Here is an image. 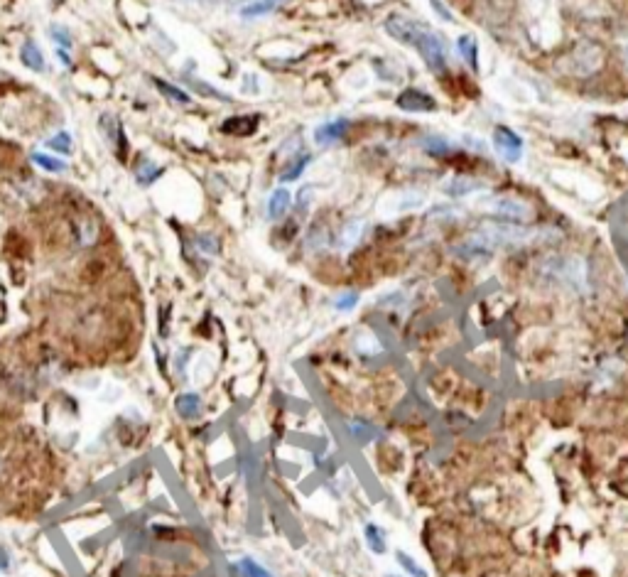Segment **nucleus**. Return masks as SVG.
Returning <instances> with one entry per match:
<instances>
[{
	"label": "nucleus",
	"instance_id": "f257e3e1",
	"mask_svg": "<svg viewBox=\"0 0 628 577\" xmlns=\"http://www.w3.org/2000/svg\"><path fill=\"white\" fill-rule=\"evenodd\" d=\"M385 32L393 37L395 42L405 47H415L417 54L423 57V62L427 64L429 72L442 74L447 69V45L442 40L440 32L429 30L427 25L417 23L407 15H390L385 20Z\"/></svg>",
	"mask_w": 628,
	"mask_h": 577
},
{
	"label": "nucleus",
	"instance_id": "f03ea898",
	"mask_svg": "<svg viewBox=\"0 0 628 577\" xmlns=\"http://www.w3.org/2000/svg\"><path fill=\"white\" fill-rule=\"evenodd\" d=\"M535 231H528L523 226H513V224H489V226H481L479 231L469 236L464 241V248H471L476 253H489L493 248L501 246H520V243H528V241L535 239Z\"/></svg>",
	"mask_w": 628,
	"mask_h": 577
},
{
	"label": "nucleus",
	"instance_id": "7ed1b4c3",
	"mask_svg": "<svg viewBox=\"0 0 628 577\" xmlns=\"http://www.w3.org/2000/svg\"><path fill=\"white\" fill-rule=\"evenodd\" d=\"M493 148H496V153L501 155L503 160L511 162V165H515V162L523 160V153H526V143H523V138L518 135V133L513 131V128L508 126H496L493 128Z\"/></svg>",
	"mask_w": 628,
	"mask_h": 577
},
{
	"label": "nucleus",
	"instance_id": "20e7f679",
	"mask_svg": "<svg viewBox=\"0 0 628 577\" xmlns=\"http://www.w3.org/2000/svg\"><path fill=\"white\" fill-rule=\"evenodd\" d=\"M550 270L579 292L587 290V265L582 258H554L550 261Z\"/></svg>",
	"mask_w": 628,
	"mask_h": 577
},
{
	"label": "nucleus",
	"instance_id": "39448f33",
	"mask_svg": "<svg viewBox=\"0 0 628 577\" xmlns=\"http://www.w3.org/2000/svg\"><path fill=\"white\" fill-rule=\"evenodd\" d=\"M484 209H489L491 214H498L503 219H511V221H523V219L530 217V206L526 202L513 199V197H486L481 202Z\"/></svg>",
	"mask_w": 628,
	"mask_h": 577
},
{
	"label": "nucleus",
	"instance_id": "423d86ee",
	"mask_svg": "<svg viewBox=\"0 0 628 577\" xmlns=\"http://www.w3.org/2000/svg\"><path fill=\"white\" fill-rule=\"evenodd\" d=\"M395 103H398V109L407 111V113H427V111L437 109V101L429 94L420 91V89H405Z\"/></svg>",
	"mask_w": 628,
	"mask_h": 577
},
{
	"label": "nucleus",
	"instance_id": "0eeeda50",
	"mask_svg": "<svg viewBox=\"0 0 628 577\" xmlns=\"http://www.w3.org/2000/svg\"><path fill=\"white\" fill-rule=\"evenodd\" d=\"M346 128H348V120H344V118L329 120V123H324V126H319L317 131H314V143H317V145L337 143V140H341V138H344Z\"/></svg>",
	"mask_w": 628,
	"mask_h": 577
},
{
	"label": "nucleus",
	"instance_id": "6e6552de",
	"mask_svg": "<svg viewBox=\"0 0 628 577\" xmlns=\"http://www.w3.org/2000/svg\"><path fill=\"white\" fill-rule=\"evenodd\" d=\"M258 123H260L258 116H234V118L223 120L221 131L229 133V135H253Z\"/></svg>",
	"mask_w": 628,
	"mask_h": 577
},
{
	"label": "nucleus",
	"instance_id": "1a4fd4ad",
	"mask_svg": "<svg viewBox=\"0 0 628 577\" xmlns=\"http://www.w3.org/2000/svg\"><path fill=\"white\" fill-rule=\"evenodd\" d=\"M290 204H292V195L287 187H278L273 189L268 202V217L270 219H282L287 212H290Z\"/></svg>",
	"mask_w": 628,
	"mask_h": 577
},
{
	"label": "nucleus",
	"instance_id": "9d476101",
	"mask_svg": "<svg viewBox=\"0 0 628 577\" xmlns=\"http://www.w3.org/2000/svg\"><path fill=\"white\" fill-rule=\"evenodd\" d=\"M457 52L462 54V59L474 69V72L479 69V42H476L474 34H459Z\"/></svg>",
	"mask_w": 628,
	"mask_h": 577
},
{
	"label": "nucleus",
	"instance_id": "9b49d317",
	"mask_svg": "<svg viewBox=\"0 0 628 577\" xmlns=\"http://www.w3.org/2000/svg\"><path fill=\"white\" fill-rule=\"evenodd\" d=\"M312 162V155L307 153V150H300V155L295 157V160H290L285 165V170H282V175H280V179L282 182H295V179L300 177L304 172V167Z\"/></svg>",
	"mask_w": 628,
	"mask_h": 577
},
{
	"label": "nucleus",
	"instance_id": "f8f14e48",
	"mask_svg": "<svg viewBox=\"0 0 628 577\" xmlns=\"http://www.w3.org/2000/svg\"><path fill=\"white\" fill-rule=\"evenodd\" d=\"M481 187H484V184L476 182V179H471V177H454L445 184V192L449 197H464V195H471V192H476V189H481Z\"/></svg>",
	"mask_w": 628,
	"mask_h": 577
},
{
	"label": "nucleus",
	"instance_id": "ddd939ff",
	"mask_svg": "<svg viewBox=\"0 0 628 577\" xmlns=\"http://www.w3.org/2000/svg\"><path fill=\"white\" fill-rule=\"evenodd\" d=\"M280 3H282V0H256V3H251V6L240 8V17L253 20V17L270 15L273 10H278V8H280Z\"/></svg>",
	"mask_w": 628,
	"mask_h": 577
},
{
	"label": "nucleus",
	"instance_id": "4468645a",
	"mask_svg": "<svg viewBox=\"0 0 628 577\" xmlns=\"http://www.w3.org/2000/svg\"><path fill=\"white\" fill-rule=\"evenodd\" d=\"M20 59H23L25 67L32 69V72H42V69H45V57H42L40 47L34 45V42H25L23 50H20Z\"/></svg>",
	"mask_w": 628,
	"mask_h": 577
},
{
	"label": "nucleus",
	"instance_id": "2eb2a0df",
	"mask_svg": "<svg viewBox=\"0 0 628 577\" xmlns=\"http://www.w3.org/2000/svg\"><path fill=\"white\" fill-rule=\"evenodd\" d=\"M363 536H366V543L373 553H385V536L381 533V528L376 523H366L363 528Z\"/></svg>",
	"mask_w": 628,
	"mask_h": 577
},
{
	"label": "nucleus",
	"instance_id": "dca6fc26",
	"mask_svg": "<svg viewBox=\"0 0 628 577\" xmlns=\"http://www.w3.org/2000/svg\"><path fill=\"white\" fill-rule=\"evenodd\" d=\"M199 408H201V400L197 393H182L177 398V411L182 417H194L197 413H199Z\"/></svg>",
	"mask_w": 628,
	"mask_h": 577
},
{
	"label": "nucleus",
	"instance_id": "f3484780",
	"mask_svg": "<svg viewBox=\"0 0 628 577\" xmlns=\"http://www.w3.org/2000/svg\"><path fill=\"white\" fill-rule=\"evenodd\" d=\"M153 84L160 89L162 96L172 98L175 103H189V101H192V96H189L187 91H182V89H177L175 84H167V81H162V79H153Z\"/></svg>",
	"mask_w": 628,
	"mask_h": 577
},
{
	"label": "nucleus",
	"instance_id": "a211bd4d",
	"mask_svg": "<svg viewBox=\"0 0 628 577\" xmlns=\"http://www.w3.org/2000/svg\"><path fill=\"white\" fill-rule=\"evenodd\" d=\"M361 229H363V224L361 221H351L346 224L341 229V236H339V248H351L356 243V241L361 239Z\"/></svg>",
	"mask_w": 628,
	"mask_h": 577
},
{
	"label": "nucleus",
	"instance_id": "6ab92c4d",
	"mask_svg": "<svg viewBox=\"0 0 628 577\" xmlns=\"http://www.w3.org/2000/svg\"><path fill=\"white\" fill-rule=\"evenodd\" d=\"M135 172H137V179H140V182L150 184L157 175H160V167L155 165L153 160H148V157H140V165L135 167Z\"/></svg>",
	"mask_w": 628,
	"mask_h": 577
},
{
	"label": "nucleus",
	"instance_id": "aec40b11",
	"mask_svg": "<svg viewBox=\"0 0 628 577\" xmlns=\"http://www.w3.org/2000/svg\"><path fill=\"white\" fill-rule=\"evenodd\" d=\"M47 148L54 150V153H71V135H69L67 131H59L57 135H52L49 140H47Z\"/></svg>",
	"mask_w": 628,
	"mask_h": 577
},
{
	"label": "nucleus",
	"instance_id": "412c9836",
	"mask_svg": "<svg viewBox=\"0 0 628 577\" xmlns=\"http://www.w3.org/2000/svg\"><path fill=\"white\" fill-rule=\"evenodd\" d=\"M423 145H425V150H429V153H434V155H445L454 148V145H451L449 140L442 138V135H427L423 140Z\"/></svg>",
	"mask_w": 628,
	"mask_h": 577
},
{
	"label": "nucleus",
	"instance_id": "4be33fe9",
	"mask_svg": "<svg viewBox=\"0 0 628 577\" xmlns=\"http://www.w3.org/2000/svg\"><path fill=\"white\" fill-rule=\"evenodd\" d=\"M236 567H238L240 572H243V577H273L265 567H260L256 560H251V558H246V560L236 563Z\"/></svg>",
	"mask_w": 628,
	"mask_h": 577
},
{
	"label": "nucleus",
	"instance_id": "5701e85b",
	"mask_svg": "<svg viewBox=\"0 0 628 577\" xmlns=\"http://www.w3.org/2000/svg\"><path fill=\"white\" fill-rule=\"evenodd\" d=\"M356 305H359V292H354V290L341 292V295L334 300V307H337L339 312H348V309H354Z\"/></svg>",
	"mask_w": 628,
	"mask_h": 577
},
{
	"label": "nucleus",
	"instance_id": "b1692460",
	"mask_svg": "<svg viewBox=\"0 0 628 577\" xmlns=\"http://www.w3.org/2000/svg\"><path fill=\"white\" fill-rule=\"evenodd\" d=\"M32 160L37 162L40 167H45V170H49V172H64V167H67L62 160H57V157H49V155H42V153H34Z\"/></svg>",
	"mask_w": 628,
	"mask_h": 577
},
{
	"label": "nucleus",
	"instance_id": "393cba45",
	"mask_svg": "<svg viewBox=\"0 0 628 577\" xmlns=\"http://www.w3.org/2000/svg\"><path fill=\"white\" fill-rule=\"evenodd\" d=\"M304 243H307V248H312V251H319V248L326 246V234H322L319 226H312L307 239H304Z\"/></svg>",
	"mask_w": 628,
	"mask_h": 577
},
{
	"label": "nucleus",
	"instance_id": "a878e982",
	"mask_svg": "<svg viewBox=\"0 0 628 577\" xmlns=\"http://www.w3.org/2000/svg\"><path fill=\"white\" fill-rule=\"evenodd\" d=\"M398 563L403 565V570L407 572V575H412V577H427V572L423 570V567L417 565L415 560H412L410 555H405V553H398Z\"/></svg>",
	"mask_w": 628,
	"mask_h": 577
},
{
	"label": "nucleus",
	"instance_id": "bb28decb",
	"mask_svg": "<svg viewBox=\"0 0 628 577\" xmlns=\"http://www.w3.org/2000/svg\"><path fill=\"white\" fill-rule=\"evenodd\" d=\"M197 246H199L201 253H209V256H216L218 251V239L214 234H201L197 239Z\"/></svg>",
	"mask_w": 628,
	"mask_h": 577
},
{
	"label": "nucleus",
	"instance_id": "cd10ccee",
	"mask_svg": "<svg viewBox=\"0 0 628 577\" xmlns=\"http://www.w3.org/2000/svg\"><path fill=\"white\" fill-rule=\"evenodd\" d=\"M429 8L437 12V17H440L442 23H454V12H451L442 0H429Z\"/></svg>",
	"mask_w": 628,
	"mask_h": 577
},
{
	"label": "nucleus",
	"instance_id": "c85d7f7f",
	"mask_svg": "<svg viewBox=\"0 0 628 577\" xmlns=\"http://www.w3.org/2000/svg\"><path fill=\"white\" fill-rule=\"evenodd\" d=\"M49 32H52V37H54V40H57L62 47H71V45H74V42H71V34H69V30H64L62 25H52Z\"/></svg>",
	"mask_w": 628,
	"mask_h": 577
},
{
	"label": "nucleus",
	"instance_id": "c756f323",
	"mask_svg": "<svg viewBox=\"0 0 628 577\" xmlns=\"http://www.w3.org/2000/svg\"><path fill=\"white\" fill-rule=\"evenodd\" d=\"M57 54H59V59H62L64 64H69V62H71V57H69V54H67V52H64V50H59Z\"/></svg>",
	"mask_w": 628,
	"mask_h": 577
},
{
	"label": "nucleus",
	"instance_id": "7c9ffc66",
	"mask_svg": "<svg viewBox=\"0 0 628 577\" xmlns=\"http://www.w3.org/2000/svg\"><path fill=\"white\" fill-rule=\"evenodd\" d=\"M229 3L231 6H246V3L251 6V3H256V0H229Z\"/></svg>",
	"mask_w": 628,
	"mask_h": 577
}]
</instances>
